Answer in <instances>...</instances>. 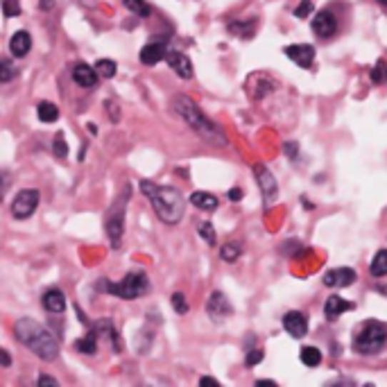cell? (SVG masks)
Returning a JSON list of instances; mask_svg holds the SVG:
<instances>
[{
  "label": "cell",
  "instance_id": "83f0119b",
  "mask_svg": "<svg viewBox=\"0 0 387 387\" xmlns=\"http://www.w3.org/2000/svg\"><path fill=\"white\" fill-rule=\"evenodd\" d=\"M197 233H199V238H204L208 245H216V231H213V224L211 222H199L197 224Z\"/></svg>",
  "mask_w": 387,
  "mask_h": 387
},
{
  "label": "cell",
  "instance_id": "603a6c76",
  "mask_svg": "<svg viewBox=\"0 0 387 387\" xmlns=\"http://www.w3.org/2000/svg\"><path fill=\"white\" fill-rule=\"evenodd\" d=\"M299 360L306 367H317L319 363H322V351H319L317 346H301Z\"/></svg>",
  "mask_w": 387,
  "mask_h": 387
},
{
  "label": "cell",
  "instance_id": "4dcf8cb0",
  "mask_svg": "<svg viewBox=\"0 0 387 387\" xmlns=\"http://www.w3.org/2000/svg\"><path fill=\"white\" fill-rule=\"evenodd\" d=\"M229 30H231L233 34H240V36L249 39V36H251V32H253V23H251V21H249V23H240V21H233V23L229 25Z\"/></svg>",
  "mask_w": 387,
  "mask_h": 387
},
{
  "label": "cell",
  "instance_id": "8fae6325",
  "mask_svg": "<svg viewBox=\"0 0 387 387\" xmlns=\"http://www.w3.org/2000/svg\"><path fill=\"white\" fill-rule=\"evenodd\" d=\"M283 331L292 338H303L306 333H308V319L303 317V313L299 311H290L283 315Z\"/></svg>",
  "mask_w": 387,
  "mask_h": 387
},
{
  "label": "cell",
  "instance_id": "74e56055",
  "mask_svg": "<svg viewBox=\"0 0 387 387\" xmlns=\"http://www.w3.org/2000/svg\"><path fill=\"white\" fill-rule=\"evenodd\" d=\"M0 363H3V367H5V369L11 365V358H9L7 349H0Z\"/></svg>",
  "mask_w": 387,
  "mask_h": 387
},
{
  "label": "cell",
  "instance_id": "b9f144b4",
  "mask_svg": "<svg viewBox=\"0 0 387 387\" xmlns=\"http://www.w3.org/2000/svg\"><path fill=\"white\" fill-rule=\"evenodd\" d=\"M41 9H44V11L52 9V0H41Z\"/></svg>",
  "mask_w": 387,
  "mask_h": 387
},
{
  "label": "cell",
  "instance_id": "7bdbcfd3",
  "mask_svg": "<svg viewBox=\"0 0 387 387\" xmlns=\"http://www.w3.org/2000/svg\"><path fill=\"white\" fill-rule=\"evenodd\" d=\"M86 129L91 131V134H98V127H96V125H91V123H89V125H86Z\"/></svg>",
  "mask_w": 387,
  "mask_h": 387
},
{
  "label": "cell",
  "instance_id": "8992f818",
  "mask_svg": "<svg viewBox=\"0 0 387 387\" xmlns=\"http://www.w3.org/2000/svg\"><path fill=\"white\" fill-rule=\"evenodd\" d=\"M125 197H129V186H127V191L123 193V197L118 199L114 211L106 216V236H109V243L114 249L120 247V243H123V231H125Z\"/></svg>",
  "mask_w": 387,
  "mask_h": 387
},
{
  "label": "cell",
  "instance_id": "3957f363",
  "mask_svg": "<svg viewBox=\"0 0 387 387\" xmlns=\"http://www.w3.org/2000/svg\"><path fill=\"white\" fill-rule=\"evenodd\" d=\"M172 111H175L184 120V123L195 131L197 136H202L211 145H220V148H224V145H226V136L222 134V129L213 123L208 116H204L202 111H199V106L189 96H175V98H172Z\"/></svg>",
  "mask_w": 387,
  "mask_h": 387
},
{
  "label": "cell",
  "instance_id": "f546056e",
  "mask_svg": "<svg viewBox=\"0 0 387 387\" xmlns=\"http://www.w3.org/2000/svg\"><path fill=\"white\" fill-rule=\"evenodd\" d=\"M170 301H172V308H175L177 315H186V313H189V301H186L184 292H175V295L170 297Z\"/></svg>",
  "mask_w": 387,
  "mask_h": 387
},
{
  "label": "cell",
  "instance_id": "d6a6232c",
  "mask_svg": "<svg viewBox=\"0 0 387 387\" xmlns=\"http://www.w3.org/2000/svg\"><path fill=\"white\" fill-rule=\"evenodd\" d=\"M52 152H55L59 159H66V154H69V145H66V141H64L61 134L55 139V143H52Z\"/></svg>",
  "mask_w": 387,
  "mask_h": 387
},
{
  "label": "cell",
  "instance_id": "e575fe53",
  "mask_svg": "<svg viewBox=\"0 0 387 387\" xmlns=\"http://www.w3.org/2000/svg\"><path fill=\"white\" fill-rule=\"evenodd\" d=\"M383 79H387V71H385L383 64H376V66H373V71H371V82H373V84H381Z\"/></svg>",
  "mask_w": 387,
  "mask_h": 387
},
{
  "label": "cell",
  "instance_id": "484cf974",
  "mask_svg": "<svg viewBox=\"0 0 387 387\" xmlns=\"http://www.w3.org/2000/svg\"><path fill=\"white\" fill-rule=\"evenodd\" d=\"M123 3H125V7L131 11V14H136L141 19H148L152 14V7L145 3V0H123Z\"/></svg>",
  "mask_w": 387,
  "mask_h": 387
},
{
  "label": "cell",
  "instance_id": "7c38bea8",
  "mask_svg": "<svg viewBox=\"0 0 387 387\" xmlns=\"http://www.w3.org/2000/svg\"><path fill=\"white\" fill-rule=\"evenodd\" d=\"M322 281L328 288H349L356 283V272L351 268H333L324 274Z\"/></svg>",
  "mask_w": 387,
  "mask_h": 387
},
{
  "label": "cell",
  "instance_id": "4316f807",
  "mask_svg": "<svg viewBox=\"0 0 387 387\" xmlns=\"http://www.w3.org/2000/svg\"><path fill=\"white\" fill-rule=\"evenodd\" d=\"M19 75V71L14 69V66H11V61L9 59H0V82H11V79H14Z\"/></svg>",
  "mask_w": 387,
  "mask_h": 387
},
{
  "label": "cell",
  "instance_id": "30bf717a",
  "mask_svg": "<svg viewBox=\"0 0 387 387\" xmlns=\"http://www.w3.org/2000/svg\"><path fill=\"white\" fill-rule=\"evenodd\" d=\"M231 303H229V299L224 297V292H211V297H208V301H206V313L211 315V319L213 322H222V319H226L231 315Z\"/></svg>",
  "mask_w": 387,
  "mask_h": 387
},
{
  "label": "cell",
  "instance_id": "ffe728a7",
  "mask_svg": "<svg viewBox=\"0 0 387 387\" xmlns=\"http://www.w3.org/2000/svg\"><path fill=\"white\" fill-rule=\"evenodd\" d=\"M191 204L202 208V211H216L218 208V197L211 193H193L191 195Z\"/></svg>",
  "mask_w": 387,
  "mask_h": 387
},
{
  "label": "cell",
  "instance_id": "277c9868",
  "mask_svg": "<svg viewBox=\"0 0 387 387\" xmlns=\"http://www.w3.org/2000/svg\"><path fill=\"white\" fill-rule=\"evenodd\" d=\"M387 344V324L378 319H367L363 326H358L353 333V351L360 356H376Z\"/></svg>",
  "mask_w": 387,
  "mask_h": 387
},
{
  "label": "cell",
  "instance_id": "52a82bcc",
  "mask_svg": "<svg viewBox=\"0 0 387 387\" xmlns=\"http://www.w3.org/2000/svg\"><path fill=\"white\" fill-rule=\"evenodd\" d=\"M36 206H39V191L25 189L14 197V202H11V216L16 220H28L30 216H34Z\"/></svg>",
  "mask_w": 387,
  "mask_h": 387
},
{
  "label": "cell",
  "instance_id": "836d02e7",
  "mask_svg": "<svg viewBox=\"0 0 387 387\" xmlns=\"http://www.w3.org/2000/svg\"><path fill=\"white\" fill-rule=\"evenodd\" d=\"M313 0H303V3L295 9V16L297 19H308V14H313Z\"/></svg>",
  "mask_w": 387,
  "mask_h": 387
},
{
  "label": "cell",
  "instance_id": "ee69618b",
  "mask_svg": "<svg viewBox=\"0 0 387 387\" xmlns=\"http://www.w3.org/2000/svg\"><path fill=\"white\" fill-rule=\"evenodd\" d=\"M376 3H378L381 7H385V9H387V0H376Z\"/></svg>",
  "mask_w": 387,
  "mask_h": 387
},
{
  "label": "cell",
  "instance_id": "cb8c5ba5",
  "mask_svg": "<svg viewBox=\"0 0 387 387\" xmlns=\"http://www.w3.org/2000/svg\"><path fill=\"white\" fill-rule=\"evenodd\" d=\"M36 114H39V120H41V123H55V120L59 118V106L52 104V102H41Z\"/></svg>",
  "mask_w": 387,
  "mask_h": 387
},
{
  "label": "cell",
  "instance_id": "5b68a950",
  "mask_svg": "<svg viewBox=\"0 0 387 387\" xmlns=\"http://www.w3.org/2000/svg\"><path fill=\"white\" fill-rule=\"evenodd\" d=\"M106 292H111L118 299H125V301H134L141 299L145 292L150 290V278L145 272H129L123 281L118 283H106L104 286Z\"/></svg>",
  "mask_w": 387,
  "mask_h": 387
},
{
  "label": "cell",
  "instance_id": "5bb4252c",
  "mask_svg": "<svg viewBox=\"0 0 387 387\" xmlns=\"http://www.w3.org/2000/svg\"><path fill=\"white\" fill-rule=\"evenodd\" d=\"M286 55L295 61L299 69H311L313 66V59H315V48L313 46H286L283 48Z\"/></svg>",
  "mask_w": 387,
  "mask_h": 387
},
{
  "label": "cell",
  "instance_id": "2e32d148",
  "mask_svg": "<svg viewBox=\"0 0 387 387\" xmlns=\"http://www.w3.org/2000/svg\"><path fill=\"white\" fill-rule=\"evenodd\" d=\"M351 308H353L351 301H346V299H342L338 295H331L326 299V303H324V315H326V319H331V322H336L340 315H344L346 311H351Z\"/></svg>",
  "mask_w": 387,
  "mask_h": 387
},
{
  "label": "cell",
  "instance_id": "7402d4cb",
  "mask_svg": "<svg viewBox=\"0 0 387 387\" xmlns=\"http://www.w3.org/2000/svg\"><path fill=\"white\" fill-rule=\"evenodd\" d=\"M369 272H371V276H376V278L387 276V249L376 251V256H373L371 263H369Z\"/></svg>",
  "mask_w": 387,
  "mask_h": 387
},
{
  "label": "cell",
  "instance_id": "ac0fdd59",
  "mask_svg": "<svg viewBox=\"0 0 387 387\" xmlns=\"http://www.w3.org/2000/svg\"><path fill=\"white\" fill-rule=\"evenodd\" d=\"M166 55H168L166 44L161 46V44L152 41V44H145V48L141 50V55H139V57H141V64H145V66H156Z\"/></svg>",
  "mask_w": 387,
  "mask_h": 387
},
{
  "label": "cell",
  "instance_id": "d590c367",
  "mask_svg": "<svg viewBox=\"0 0 387 387\" xmlns=\"http://www.w3.org/2000/svg\"><path fill=\"white\" fill-rule=\"evenodd\" d=\"M263 360V351L261 349H249L247 351V358H245V365L247 367H253V365H258Z\"/></svg>",
  "mask_w": 387,
  "mask_h": 387
},
{
  "label": "cell",
  "instance_id": "60d3db41",
  "mask_svg": "<svg viewBox=\"0 0 387 387\" xmlns=\"http://www.w3.org/2000/svg\"><path fill=\"white\" fill-rule=\"evenodd\" d=\"M199 385H216V387H220V381L211 378V376H204V378H199Z\"/></svg>",
  "mask_w": 387,
  "mask_h": 387
},
{
  "label": "cell",
  "instance_id": "4fadbf2b",
  "mask_svg": "<svg viewBox=\"0 0 387 387\" xmlns=\"http://www.w3.org/2000/svg\"><path fill=\"white\" fill-rule=\"evenodd\" d=\"M166 61H168V66L172 71H175L181 79H191L193 77V64H191V59L184 55V52H179V50H170L168 55H166Z\"/></svg>",
  "mask_w": 387,
  "mask_h": 387
},
{
  "label": "cell",
  "instance_id": "1f68e13d",
  "mask_svg": "<svg viewBox=\"0 0 387 387\" xmlns=\"http://www.w3.org/2000/svg\"><path fill=\"white\" fill-rule=\"evenodd\" d=\"M3 11H5V16H7V19L19 16V14H21V5H19V0H5V3H3Z\"/></svg>",
  "mask_w": 387,
  "mask_h": 387
},
{
  "label": "cell",
  "instance_id": "ba28073f",
  "mask_svg": "<svg viewBox=\"0 0 387 387\" xmlns=\"http://www.w3.org/2000/svg\"><path fill=\"white\" fill-rule=\"evenodd\" d=\"M253 175H256V181H258V189L263 193L265 206H272L276 202V197H278V184H276L274 175L263 164L253 166Z\"/></svg>",
  "mask_w": 387,
  "mask_h": 387
},
{
  "label": "cell",
  "instance_id": "d6986e66",
  "mask_svg": "<svg viewBox=\"0 0 387 387\" xmlns=\"http://www.w3.org/2000/svg\"><path fill=\"white\" fill-rule=\"evenodd\" d=\"M32 50V36L28 32H16L14 36H11V41H9V52L14 55L16 59H23L28 52Z\"/></svg>",
  "mask_w": 387,
  "mask_h": 387
},
{
  "label": "cell",
  "instance_id": "8d00e7d4",
  "mask_svg": "<svg viewBox=\"0 0 387 387\" xmlns=\"http://www.w3.org/2000/svg\"><path fill=\"white\" fill-rule=\"evenodd\" d=\"M283 150H286V154H288L290 159H297V154H299V152H297V143H286Z\"/></svg>",
  "mask_w": 387,
  "mask_h": 387
},
{
  "label": "cell",
  "instance_id": "9a60e30c",
  "mask_svg": "<svg viewBox=\"0 0 387 387\" xmlns=\"http://www.w3.org/2000/svg\"><path fill=\"white\" fill-rule=\"evenodd\" d=\"M98 77H100L98 69H91L86 64H77L73 69V82L82 89H93L98 84Z\"/></svg>",
  "mask_w": 387,
  "mask_h": 387
},
{
  "label": "cell",
  "instance_id": "7a4b0ae2",
  "mask_svg": "<svg viewBox=\"0 0 387 387\" xmlns=\"http://www.w3.org/2000/svg\"><path fill=\"white\" fill-rule=\"evenodd\" d=\"M143 195L150 199L156 218L164 224H179L184 218V195L172 186H159L154 181H141Z\"/></svg>",
  "mask_w": 387,
  "mask_h": 387
},
{
  "label": "cell",
  "instance_id": "d4e9b609",
  "mask_svg": "<svg viewBox=\"0 0 387 387\" xmlns=\"http://www.w3.org/2000/svg\"><path fill=\"white\" fill-rule=\"evenodd\" d=\"M75 349L79 353H96L98 351V338H96V333H89V336L84 338H79L75 342Z\"/></svg>",
  "mask_w": 387,
  "mask_h": 387
},
{
  "label": "cell",
  "instance_id": "e0dca14e",
  "mask_svg": "<svg viewBox=\"0 0 387 387\" xmlns=\"http://www.w3.org/2000/svg\"><path fill=\"white\" fill-rule=\"evenodd\" d=\"M41 301H44V308H46L48 313H52V315H59V313H64V308H66V297H64V292H61L59 288L46 290Z\"/></svg>",
  "mask_w": 387,
  "mask_h": 387
},
{
  "label": "cell",
  "instance_id": "f1b7e54d",
  "mask_svg": "<svg viewBox=\"0 0 387 387\" xmlns=\"http://www.w3.org/2000/svg\"><path fill=\"white\" fill-rule=\"evenodd\" d=\"M96 69H98V73H100V77H114L116 75V61H111V59H100L98 64H96Z\"/></svg>",
  "mask_w": 387,
  "mask_h": 387
},
{
  "label": "cell",
  "instance_id": "6da1fadb",
  "mask_svg": "<svg viewBox=\"0 0 387 387\" xmlns=\"http://www.w3.org/2000/svg\"><path fill=\"white\" fill-rule=\"evenodd\" d=\"M14 336L21 344H25L28 349L36 356L46 360V363H52L59 356V342L55 340V336L32 317H21L14 324Z\"/></svg>",
  "mask_w": 387,
  "mask_h": 387
},
{
  "label": "cell",
  "instance_id": "9c48e42d",
  "mask_svg": "<svg viewBox=\"0 0 387 387\" xmlns=\"http://www.w3.org/2000/svg\"><path fill=\"white\" fill-rule=\"evenodd\" d=\"M313 32L319 39H331L333 34L338 32V19H336V14L328 11V9L317 11L315 19H313Z\"/></svg>",
  "mask_w": 387,
  "mask_h": 387
},
{
  "label": "cell",
  "instance_id": "f35d334b",
  "mask_svg": "<svg viewBox=\"0 0 387 387\" xmlns=\"http://www.w3.org/2000/svg\"><path fill=\"white\" fill-rule=\"evenodd\" d=\"M39 385H52V387H57V378H52V376H39Z\"/></svg>",
  "mask_w": 387,
  "mask_h": 387
},
{
  "label": "cell",
  "instance_id": "ab89813d",
  "mask_svg": "<svg viewBox=\"0 0 387 387\" xmlns=\"http://www.w3.org/2000/svg\"><path fill=\"white\" fill-rule=\"evenodd\" d=\"M229 199H231V202H238V199H243V191H240V189H231V191H229Z\"/></svg>",
  "mask_w": 387,
  "mask_h": 387
},
{
  "label": "cell",
  "instance_id": "44dd1931",
  "mask_svg": "<svg viewBox=\"0 0 387 387\" xmlns=\"http://www.w3.org/2000/svg\"><path fill=\"white\" fill-rule=\"evenodd\" d=\"M220 256L224 263H236L240 256H243V245H240L238 240H229V243H224L220 247Z\"/></svg>",
  "mask_w": 387,
  "mask_h": 387
}]
</instances>
